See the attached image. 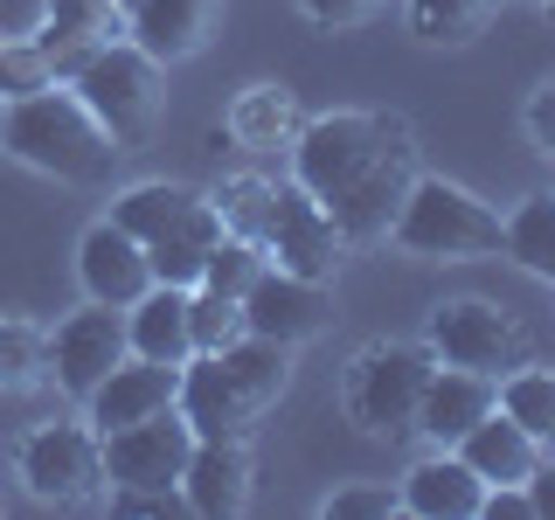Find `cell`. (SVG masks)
Masks as SVG:
<instances>
[{"mask_svg": "<svg viewBox=\"0 0 555 520\" xmlns=\"http://www.w3.org/2000/svg\"><path fill=\"white\" fill-rule=\"evenodd\" d=\"M528 485V507H534V520H555V458H534V472L520 479Z\"/></svg>", "mask_w": 555, "mask_h": 520, "instance_id": "37", "label": "cell"}, {"mask_svg": "<svg viewBox=\"0 0 555 520\" xmlns=\"http://www.w3.org/2000/svg\"><path fill=\"white\" fill-rule=\"evenodd\" d=\"M0 126H8V98H0Z\"/></svg>", "mask_w": 555, "mask_h": 520, "instance_id": "38", "label": "cell"}, {"mask_svg": "<svg viewBox=\"0 0 555 520\" xmlns=\"http://www.w3.org/2000/svg\"><path fill=\"white\" fill-rule=\"evenodd\" d=\"M292 181L340 222L347 243H375L416 181V139L396 112H326L292 139Z\"/></svg>", "mask_w": 555, "mask_h": 520, "instance_id": "1", "label": "cell"}, {"mask_svg": "<svg viewBox=\"0 0 555 520\" xmlns=\"http://www.w3.org/2000/svg\"><path fill=\"white\" fill-rule=\"evenodd\" d=\"M69 91L83 98V112H91L118 146H139L167 112V63H153L132 35H118V42H104V49L83 56V69L69 77Z\"/></svg>", "mask_w": 555, "mask_h": 520, "instance_id": "5", "label": "cell"}, {"mask_svg": "<svg viewBox=\"0 0 555 520\" xmlns=\"http://www.w3.org/2000/svg\"><path fill=\"white\" fill-rule=\"evenodd\" d=\"M500 410H507L534 444H555V368H514V375H500Z\"/></svg>", "mask_w": 555, "mask_h": 520, "instance_id": "26", "label": "cell"}, {"mask_svg": "<svg viewBox=\"0 0 555 520\" xmlns=\"http://www.w3.org/2000/svg\"><path fill=\"white\" fill-rule=\"evenodd\" d=\"M98 444H104V479L112 485H126V493H173L188 451H195V430H188L181 410H160V416L104 430Z\"/></svg>", "mask_w": 555, "mask_h": 520, "instance_id": "8", "label": "cell"}, {"mask_svg": "<svg viewBox=\"0 0 555 520\" xmlns=\"http://www.w3.org/2000/svg\"><path fill=\"white\" fill-rule=\"evenodd\" d=\"M126 35V8L118 0H49L42 28H35V49L49 56V69H56V83H69L83 69V56L104 42H118Z\"/></svg>", "mask_w": 555, "mask_h": 520, "instance_id": "15", "label": "cell"}, {"mask_svg": "<svg viewBox=\"0 0 555 520\" xmlns=\"http://www.w3.org/2000/svg\"><path fill=\"white\" fill-rule=\"evenodd\" d=\"M520 118H528V139H534V146L555 153V83H542V91L528 98V112H520Z\"/></svg>", "mask_w": 555, "mask_h": 520, "instance_id": "36", "label": "cell"}, {"mask_svg": "<svg viewBox=\"0 0 555 520\" xmlns=\"http://www.w3.org/2000/svg\"><path fill=\"white\" fill-rule=\"evenodd\" d=\"M0 146H8L22 167L56 173V181H77V187L112 181L118 153H126L91 112H83V98L69 91V83H49V91L14 98L8 104V126H0Z\"/></svg>", "mask_w": 555, "mask_h": 520, "instance_id": "3", "label": "cell"}, {"mask_svg": "<svg viewBox=\"0 0 555 520\" xmlns=\"http://www.w3.org/2000/svg\"><path fill=\"white\" fill-rule=\"evenodd\" d=\"M500 250H507L520 271H534V277L555 285V195H528V202H520L507 216V230H500Z\"/></svg>", "mask_w": 555, "mask_h": 520, "instance_id": "25", "label": "cell"}, {"mask_svg": "<svg viewBox=\"0 0 555 520\" xmlns=\"http://www.w3.org/2000/svg\"><path fill=\"white\" fill-rule=\"evenodd\" d=\"M542 8H548V14H555V0H542Z\"/></svg>", "mask_w": 555, "mask_h": 520, "instance_id": "39", "label": "cell"}, {"mask_svg": "<svg viewBox=\"0 0 555 520\" xmlns=\"http://www.w3.org/2000/svg\"><path fill=\"white\" fill-rule=\"evenodd\" d=\"M243 326L257 340H278V347H299V340H320L334 326V299H326L320 277H292V271H271L243 291Z\"/></svg>", "mask_w": 555, "mask_h": 520, "instance_id": "12", "label": "cell"}, {"mask_svg": "<svg viewBox=\"0 0 555 520\" xmlns=\"http://www.w3.org/2000/svg\"><path fill=\"white\" fill-rule=\"evenodd\" d=\"M195 202H202V195H195V187H181V181H139V187H126V195L112 202V222H118L126 236L153 243V236H167Z\"/></svg>", "mask_w": 555, "mask_h": 520, "instance_id": "24", "label": "cell"}, {"mask_svg": "<svg viewBox=\"0 0 555 520\" xmlns=\"http://www.w3.org/2000/svg\"><path fill=\"white\" fill-rule=\"evenodd\" d=\"M126 354H132V340H126V312L91 299L83 312H69L56 334H49V381H56L63 395H77V403H83V395H91Z\"/></svg>", "mask_w": 555, "mask_h": 520, "instance_id": "10", "label": "cell"}, {"mask_svg": "<svg viewBox=\"0 0 555 520\" xmlns=\"http://www.w3.org/2000/svg\"><path fill=\"white\" fill-rule=\"evenodd\" d=\"M222 236H230V230H222L216 202L202 195V202L188 208V216L173 222L167 236H153V243H146V264H153V285H188V291H195V285H202V264H208V250H216Z\"/></svg>", "mask_w": 555, "mask_h": 520, "instance_id": "21", "label": "cell"}, {"mask_svg": "<svg viewBox=\"0 0 555 520\" xmlns=\"http://www.w3.org/2000/svg\"><path fill=\"white\" fill-rule=\"evenodd\" d=\"M430 354L444 368H473V375H514L520 368V326L493 299H451L430 312Z\"/></svg>", "mask_w": 555, "mask_h": 520, "instance_id": "9", "label": "cell"}, {"mask_svg": "<svg viewBox=\"0 0 555 520\" xmlns=\"http://www.w3.org/2000/svg\"><path fill=\"white\" fill-rule=\"evenodd\" d=\"M500 230H507V222L479 195H465L459 181L416 173L403 208H396V222H389V243L410 250V257H430V264H465V257H493Z\"/></svg>", "mask_w": 555, "mask_h": 520, "instance_id": "4", "label": "cell"}, {"mask_svg": "<svg viewBox=\"0 0 555 520\" xmlns=\"http://www.w3.org/2000/svg\"><path fill=\"white\" fill-rule=\"evenodd\" d=\"M188 334H195V354H222L230 340H243V299H222V291H188Z\"/></svg>", "mask_w": 555, "mask_h": 520, "instance_id": "31", "label": "cell"}, {"mask_svg": "<svg viewBox=\"0 0 555 520\" xmlns=\"http://www.w3.org/2000/svg\"><path fill=\"white\" fill-rule=\"evenodd\" d=\"M479 520H534V507H528V485H486Z\"/></svg>", "mask_w": 555, "mask_h": 520, "instance_id": "35", "label": "cell"}, {"mask_svg": "<svg viewBox=\"0 0 555 520\" xmlns=\"http://www.w3.org/2000/svg\"><path fill=\"white\" fill-rule=\"evenodd\" d=\"M500 410V381L493 375H473V368H430L424 381V403H416V430L430 444H459L479 416Z\"/></svg>", "mask_w": 555, "mask_h": 520, "instance_id": "17", "label": "cell"}, {"mask_svg": "<svg viewBox=\"0 0 555 520\" xmlns=\"http://www.w3.org/2000/svg\"><path fill=\"white\" fill-rule=\"evenodd\" d=\"M118 8H132V0H118Z\"/></svg>", "mask_w": 555, "mask_h": 520, "instance_id": "40", "label": "cell"}, {"mask_svg": "<svg viewBox=\"0 0 555 520\" xmlns=\"http://www.w3.org/2000/svg\"><path fill=\"white\" fill-rule=\"evenodd\" d=\"M126 340H132L139 361L188 368V361H195V334H188V285H146V299L126 306Z\"/></svg>", "mask_w": 555, "mask_h": 520, "instance_id": "20", "label": "cell"}, {"mask_svg": "<svg viewBox=\"0 0 555 520\" xmlns=\"http://www.w3.org/2000/svg\"><path fill=\"white\" fill-rule=\"evenodd\" d=\"M56 83V69H49V56L35 42H0V98H28V91H49Z\"/></svg>", "mask_w": 555, "mask_h": 520, "instance_id": "32", "label": "cell"}, {"mask_svg": "<svg viewBox=\"0 0 555 520\" xmlns=\"http://www.w3.org/2000/svg\"><path fill=\"white\" fill-rule=\"evenodd\" d=\"M208 202H216V216H222V230H230V236H250V243H264L278 187H271V181H257V173H236V181H222Z\"/></svg>", "mask_w": 555, "mask_h": 520, "instance_id": "28", "label": "cell"}, {"mask_svg": "<svg viewBox=\"0 0 555 520\" xmlns=\"http://www.w3.org/2000/svg\"><path fill=\"white\" fill-rule=\"evenodd\" d=\"M451 451H459V458L473 465V472H479L486 485H520V479L534 472V458H542V444H534V438H528V430L514 424L507 410L479 416V424L465 430V438L451 444Z\"/></svg>", "mask_w": 555, "mask_h": 520, "instance_id": "22", "label": "cell"}, {"mask_svg": "<svg viewBox=\"0 0 555 520\" xmlns=\"http://www.w3.org/2000/svg\"><path fill=\"white\" fill-rule=\"evenodd\" d=\"M320 514L326 520H396V514H403V493H382V485H340Z\"/></svg>", "mask_w": 555, "mask_h": 520, "instance_id": "33", "label": "cell"}, {"mask_svg": "<svg viewBox=\"0 0 555 520\" xmlns=\"http://www.w3.org/2000/svg\"><path fill=\"white\" fill-rule=\"evenodd\" d=\"M285 354H292V347L257 340V334L230 340L222 354H195L181 368V395H173V410L188 416L195 438H243V430L285 395V381H292Z\"/></svg>", "mask_w": 555, "mask_h": 520, "instance_id": "2", "label": "cell"}, {"mask_svg": "<svg viewBox=\"0 0 555 520\" xmlns=\"http://www.w3.org/2000/svg\"><path fill=\"white\" fill-rule=\"evenodd\" d=\"M500 0H410V28L424 42H473Z\"/></svg>", "mask_w": 555, "mask_h": 520, "instance_id": "29", "label": "cell"}, {"mask_svg": "<svg viewBox=\"0 0 555 520\" xmlns=\"http://www.w3.org/2000/svg\"><path fill=\"white\" fill-rule=\"evenodd\" d=\"M35 381H49V334L28 320H0V389L22 395Z\"/></svg>", "mask_w": 555, "mask_h": 520, "instance_id": "27", "label": "cell"}, {"mask_svg": "<svg viewBox=\"0 0 555 520\" xmlns=\"http://www.w3.org/2000/svg\"><path fill=\"white\" fill-rule=\"evenodd\" d=\"M222 0H132L126 8V35L146 49L153 63H188L208 42Z\"/></svg>", "mask_w": 555, "mask_h": 520, "instance_id": "19", "label": "cell"}, {"mask_svg": "<svg viewBox=\"0 0 555 520\" xmlns=\"http://www.w3.org/2000/svg\"><path fill=\"white\" fill-rule=\"evenodd\" d=\"M292 8H299L306 22H320V28H347V22H369L375 0H292Z\"/></svg>", "mask_w": 555, "mask_h": 520, "instance_id": "34", "label": "cell"}, {"mask_svg": "<svg viewBox=\"0 0 555 520\" xmlns=\"http://www.w3.org/2000/svg\"><path fill=\"white\" fill-rule=\"evenodd\" d=\"M14 465H22L28 493L49 499V507H83V499L104 493V444H98V430H83V424L28 430L22 451H14Z\"/></svg>", "mask_w": 555, "mask_h": 520, "instance_id": "7", "label": "cell"}, {"mask_svg": "<svg viewBox=\"0 0 555 520\" xmlns=\"http://www.w3.org/2000/svg\"><path fill=\"white\" fill-rule=\"evenodd\" d=\"M173 395H181V368L126 354V361H118V368L104 375L91 395H83V410H91V424H98V438H104V430H118V424H139V416L173 410Z\"/></svg>", "mask_w": 555, "mask_h": 520, "instance_id": "16", "label": "cell"}, {"mask_svg": "<svg viewBox=\"0 0 555 520\" xmlns=\"http://www.w3.org/2000/svg\"><path fill=\"white\" fill-rule=\"evenodd\" d=\"M173 493H181L188 514H208V520L243 514L250 507V451H243V438H195Z\"/></svg>", "mask_w": 555, "mask_h": 520, "instance_id": "14", "label": "cell"}, {"mask_svg": "<svg viewBox=\"0 0 555 520\" xmlns=\"http://www.w3.org/2000/svg\"><path fill=\"white\" fill-rule=\"evenodd\" d=\"M264 257L278 271H292V277H320V285H326V277L340 271V257H347V236H340V222L326 216L299 181H292V187H278V202H271Z\"/></svg>", "mask_w": 555, "mask_h": 520, "instance_id": "11", "label": "cell"}, {"mask_svg": "<svg viewBox=\"0 0 555 520\" xmlns=\"http://www.w3.org/2000/svg\"><path fill=\"white\" fill-rule=\"evenodd\" d=\"M479 499H486V479L451 444H438L403 479V514H416V520H479Z\"/></svg>", "mask_w": 555, "mask_h": 520, "instance_id": "18", "label": "cell"}, {"mask_svg": "<svg viewBox=\"0 0 555 520\" xmlns=\"http://www.w3.org/2000/svg\"><path fill=\"white\" fill-rule=\"evenodd\" d=\"M264 243H250V236H222L216 250H208V264H202V291H222V299H243V291L264 277Z\"/></svg>", "mask_w": 555, "mask_h": 520, "instance_id": "30", "label": "cell"}, {"mask_svg": "<svg viewBox=\"0 0 555 520\" xmlns=\"http://www.w3.org/2000/svg\"><path fill=\"white\" fill-rule=\"evenodd\" d=\"M77 277H83V291H91L98 306H139L146 299V285H153V264H146V243L126 236L112 216L91 222L77 243Z\"/></svg>", "mask_w": 555, "mask_h": 520, "instance_id": "13", "label": "cell"}, {"mask_svg": "<svg viewBox=\"0 0 555 520\" xmlns=\"http://www.w3.org/2000/svg\"><path fill=\"white\" fill-rule=\"evenodd\" d=\"M438 368L430 347H410V340H375L354 354L347 368V416H354L369 438H403L416 430V403H424V381Z\"/></svg>", "mask_w": 555, "mask_h": 520, "instance_id": "6", "label": "cell"}, {"mask_svg": "<svg viewBox=\"0 0 555 520\" xmlns=\"http://www.w3.org/2000/svg\"><path fill=\"white\" fill-rule=\"evenodd\" d=\"M230 139L236 146H292L299 139V104L278 83H250L236 104H230Z\"/></svg>", "mask_w": 555, "mask_h": 520, "instance_id": "23", "label": "cell"}]
</instances>
